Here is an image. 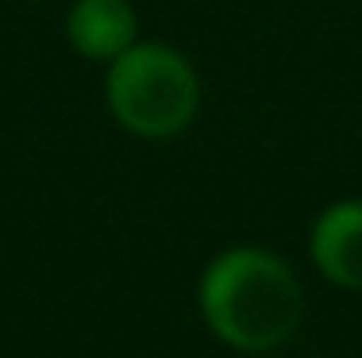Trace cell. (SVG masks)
<instances>
[{
  "label": "cell",
  "instance_id": "1",
  "mask_svg": "<svg viewBox=\"0 0 362 358\" xmlns=\"http://www.w3.org/2000/svg\"><path fill=\"white\" fill-rule=\"evenodd\" d=\"M197 301L212 335L243 354L286 347L305 320V289L297 274L266 246L220 251L204 266Z\"/></svg>",
  "mask_w": 362,
  "mask_h": 358
},
{
  "label": "cell",
  "instance_id": "2",
  "mask_svg": "<svg viewBox=\"0 0 362 358\" xmlns=\"http://www.w3.org/2000/svg\"><path fill=\"white\" fill-rule=\"evenodd\" d=\"M108 112L135 139H174L197 116L201 81L185 54L166 42H135L108 62Z\"/></svg>",
  "mask_w": 362,
  "mask_h": 358
},
{
  "label": "cell",
  "instance_id": "3",
  "mask_svg": "<svg viewBox=\"0 0 362 358\" xmlns=\"http://www.w3.org/2000/svg\"><path fill=\"white\" fill-rule=\"evenodd\" d=\"M308 251L327 281L362 293V201H335L324 208L313 224Z\"/></svg>",
  "mask_w": 362,
  "mask_h": 358
},
{
  "label": "cell",
  "instance_id": "4",
  "mask_svg": "<svg viewBox=\"0 0 362 358\" xmlns=\"http://www.w3.org/2000/svg\"><path fill=\"white\" fill-rule=\"evenodd\" d=\"M66 39L89 62H112L139 42V20L127 0H74L66 12Z\"/></svg>",
  "mask_w": 362,
  "mask_h": 358
}]
</instances>
